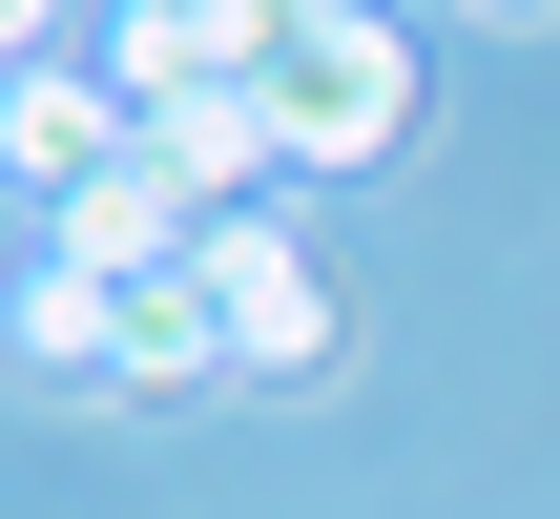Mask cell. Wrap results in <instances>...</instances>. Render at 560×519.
<instances>
[{
	"label": "cell",
	"mask_w": 560,
	"mask_h": 519,
	"mask_svg": "<svg viewBox=\"0 0 560 519\" xmlns=\"http://www.w3.org/2000/svg\"><path fill=\"white\" fill-rule=\"evenodd\" d=\"M291 62V0H125V104H166V83H270Z\"/></svg>",
	"instance_id": "obj_5"
},
{
	"label": "cell",
	"mask_w": 560,
	"mask_h": 519,
	"mask_svg": "<svg viewBox=\"0 0 560 519\" xmlns=\"http://www.w3.org/2000/svg\"><path fill=\"white\" fill-rule=\"evenodd\" d=\"M125 146H145V104H125V83H83V62H21V83H0V166H21L42 208H83Z\"/></svg>",
	"instance_id": "obj_3"
},
{
	"label": "cell",
	"mask_w": 560,
	"mask_h": 519,
	"mask_svg": "<svg viewBox=\"0 0 560 519\" xmlns=\"http://www.w3.org/2000/svg\"><path fill=\"white\" fill-rule=\"evenodd\" d=\"M145 166H166V187L229 229V208L291 166V125H270V83H166V104H145Z\"/></svg>",
	"instance_id": "obj_4"
},
{
	"label": "cell",
	"mask_w": 560,
	"mask_h": 519,
	"mask_svg": "<svg viewBox=\"0 0 560 519\" xmlns=\"http://www.w3.org/2000/svg\"><path fill=\"white\" fill-rule=\"evenodd\" d=\"M125 374H145V395H187V374H229V312H208V270H166V291H125Z\"/></svg>",
	"instance_id": "obj_7"
},
{
	"label": "cell",
	"mask_w": 560,
	"mask_h": 519,
	"mask_svg": "<svg viewBox=\"0 0 560 519\" xmlns=\"http://www.w3.org/2000/svg\"><path fill=\"white\" fill-rule=\"evenodd\" d=\"M187 270H208V312H229V374H312V354H332V270H312L270 208H229Z\"/></svg>",
	"instance_id": "obj_2"
},
{
	"label": "cell",
	"mask_w": 560,
	"mask_h": 519,
	"mask_svg": "<svg viewBox=\"0 0 560 519\" xmlns=\"http://www.w3.org/2000/svg\"><path fill=\"white\" fill-rule=\"evenodd\" d=\"M42 21H62V0H0V83H21V62H42Z\"/></svg>",
	"instance_id": "obj_8"
},
{
	"label": "cell",
	"mask_w": 560,
	"mask_h": 519,
	"mask_svg": "<svg viewBox=\"0 0 560 519\" xmlns=\"http://www.w3.org/2000/svg\"><path fill=\"white\" fill-rule=\"evenodd\" d=\"M312 21H374V0H291V42H312Z\"/></svg>",
	"instance_id": "obj_9"
},
{
	"label": "cell",
	"mask_w": 560,
	"mask_h": 519,
	"mask_svg": "<svg viewBox=\"0 0 560 519\" xmlns=\"http://www.w3.org/2000/svg\"><path fill=\"white\" fill-rule=\"evenodd\" d=\"M499 21H540V0H499Z\"/></svg>",
	"instance_id": "obj_10"
},
{
	"label": "cell",
	"mask_w": 560,
	"mask_h": 519,
	"mask_svg": "<svg viewBox=\"0 0 560 519\" xmlns=\"http://www.w3.org/2000/svg\"><path fill=\"white\" fill-rule=\"evenodd\" d=\"M21 354H42V374H125V291L42 250V270H21Z\"/></svg>",
	"instance_id": "obj_6"
},
{
	"label": "cell",
	"mask_w": 560,
	"mask_h": 519,
	"mask_svg": "<svg viewBox=\"0 0 560 519\" xmlns=\"http://www.w3.org/2000/svg\"><path fill=\"white\" fill-rule=\"evenodd\" d=\"M270 125H291V166H395V125H416V21L374 0V21H312L291 62H270Z\"/></svg>",
	"instance_id": "obj_1"
}]
</instances>
